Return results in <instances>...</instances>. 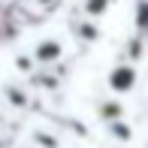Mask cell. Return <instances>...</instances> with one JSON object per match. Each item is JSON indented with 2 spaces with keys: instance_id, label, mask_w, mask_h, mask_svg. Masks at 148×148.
<instances>
[]
</instances>
